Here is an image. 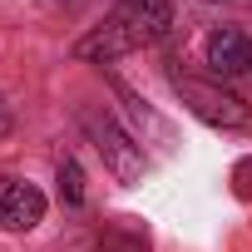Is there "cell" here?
Segmentation results:
<instances>
[{
	"mask_svg": "<svg viewBox=\"0 0 252 252\" xmlns=\"http://www.w3.org/2000/svg\"><path fill=\"white\" fill-rule=\"evenodd\" d=\"M208 69L213 74H247L252 69V35L237 30V25H222L208 35Z\"/></svg>",
	"mask_w": 252,
	"mask_h": 252,
	"instance_id": "cell-4",
	"label": "cell"
},
{
	"mask_svg": "<svg viewBox=\"0 0 252 252\" xmlns=\"http://www.w3.org/2000/svg\"><path fill=\"white\" fill-rule=\"evenodd\" d=\"M0 134H10V109L0 104Z\"/></svg>",
	"mask_w": 252,
	"mask_h": 252,
	"instance_id": "cell-8",
	"label": "cell"
},
{
	"mask_svg": "<svg viewBox=\"0 0 252 252\" xmlns=\"http://www.w3.org/2000/svg\"><path fill=\"white\" fill-rule=\"evenodd\" d=\"M45 218V193L25 178H0V227L5 232H30Z\"/></svg>",
	"mask_w": 252,
	"mask_h": 252,
	"instance_id": "cell-2",
	"label": "cell"
},
{
	"mask_svg": "<svg viewBox=\"0 0 252 252\" xmlns=\"http://www.w3.org/2000/svg\"><path fill=\"white\" fill-rule=\"evenodd\" d=\"M178 94L193 104V114H203L208 124H247V104L237 99V94H227V89H213V84H203V79H178Z\"/></svg>",
	"mask_w": 252,
	"mask_h": 252,
	"instance_id": "cell-3",
	"label": "cell"
},
{
	"mask_svg": "<svg viewBox=\"0 0 252 252\" xmlns=\"http://www.w3.org/2000/svg\"><path fill=\"white\" fill-rule=\"evenodd\" d=\"M99 252H149V237H144L134 222H114V227L99 237Z\"/></svg>",
	"mask_w": 252,
	"mask_h": 252,
	"instance_id": "cell-6",
	"label": "cell"
},
{
	"mask_svg": "<svg viewBox=\"0 0 252 252\" xmlns=\"http://www.w3.org/2000/svg\"><path fill=\"white\" fill-rule=\"evenodd\" d=\"M60 198L69 208L84 203V173H79V163H60Z\"/></svg>",
	"mask_w": 252,
	"mask_h": 252,
	"instance_id": "cell-7",
	"label": "cell"
},
{
	"mask_svg": "<svg viewBox=\"0 0 252 252\" xmlns=\"http://www.w3.org/2000/svg\"><path fill=\"white\" fill-rule=\"evenodd\" d=\"M89 129H94V139H99V154L109 158V168L124 178V183H134L139 173H144V154L134 149V139L129 134H119L114 129V119H84Z\"/></svg>",
	"mask_w": 252,
	"mask_h": 252,
	"instance_id": "cell-5",
	"label": "cell"
},
{
	"mask_svg": "<svg viewBox=\"0 0 252 252\" xmlns=\"http://www.w3.org/2000/svg\"><path fill=\"white\" fill-rule=\"evenodd\" d=\"M173 25V5L168 0H119V5L104 15V25L94 35L79 40V60H119L129 50H144L154 40H163Z\"/></svg>",
	"mask_w": 252,
	"mask_h": 252,
	"instance_id": "cell-1",
	"label": "cell"
}]
</instances>
